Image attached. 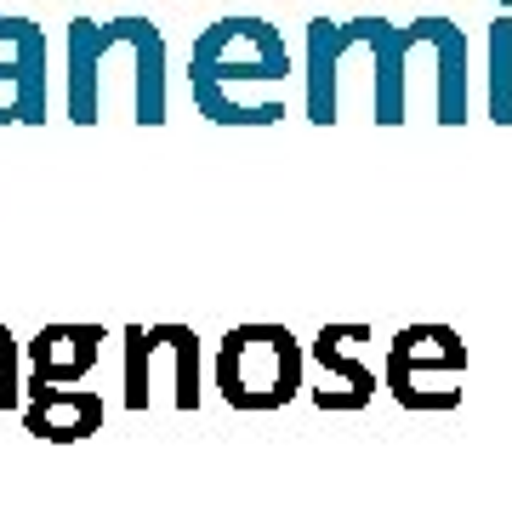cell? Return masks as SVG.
<instances>
[{
    "instance_id": "obj_1",
    "label": "cell",
    "mask_w": 512,
    "mask_h": 512,
    "mask_svg": "<svg viewBox=\"0 0 512 512\" xmlns=\"http://www.w3.org/2000/svg\"><path fill=\"white\" fill-rule=\"evenodd\" d=\"M285 74H291L285 35L262 18L211 23L188 57V86H194V103L211 126H274V120H285L279 97H262V103L239 97V86H274Z\"/></svg>"
},
{
    "instance_id": "obj_2",
    "label": "cell",
    "mask_w": 512,
    "mask_h": 512,
    "mask_svg": "<svg viewBox=\"0 0 512 512\" xmlns=\"http://www.w3.org/2000/svg\"><path fill=\"white\" fill-rule=\"evenodd\" d=\"M217 387L234 410H279L302 387V342L285 325H234L217 353Z\"/></svg>"
},
{
    "instance_id": "obj_3",
    "label": "cell",
    "mask_w": 512,
    "mask_h": 512,
    "mask_svg": "<svg viewBox=\"0 0 512 512\" xmlns=\"http://www.w3.org/2000/svg\"><path fill=\"white\" fill-rule=\"evenodd\" d=\"M461 370H467V348L450 325H410L387 348V387L410 410H450L461 399Z\"/></svg>"
},
{
    "instance_id": "obj_4",
    "label": "cell",
    "mask_w": 512,
    "mask_h": 512,
    "mask_svg": "<svg viewBox=\"0 0 512 512\" xmlns=\"http://www.w3.org/2000/svg\"><path fill=\"white\" fill-rule=\"evenodd\" d=\"M0 40L12 57H0V126H40L46 120V35L29 18H0Z\"/></svg>"
},
{
    "instance_id": "obj_5",
    "label": "cell",
    "mask_w": 512,
    "mask_h": 512,
    "mask_svg": "<svg viewBox=\"0 0 512 512\" xmlns=\"http://www.w3.org/2000/svg\"><path fill=\"white\" fill-rule=\"evenodd\" d=\"M359 46L376 57V126H399L404 120V63L421 46V18L393 29L382 18H359Z\"/></svg>"
},
{
    "instance_id": "obj_6",
    "label": "cell",
    "mask_w": 512,
    "mask_h": 512,
    "mask_svg": "<svg viewBox=\"0 0 512 512\" xmlns=\"http://www.w3.org/2000/svg\"><path fill=\"white\" fill-rule=\"evenodd\" d=\"M348 52H359V18L308 23V120L313 126H336V80H342V57Z\"/></svg>"
},
{
    "instance_id": "obj_7",
    "label": "cell",
    "mask_w": 512,
    "mask_h": 512,
    "mask_svg": "<svg viewBox=\"0 0 512 512\" xmlns=\"http://www.w3.org/2000/svg\"><path fill=\"white\" fill-rule=\"evenodd\" d=\"M103 353V325H46L29 342V387H74Z\"/></svg>"
},
{
    "instance_id": "obj_8",
    "label": "cell",
    "mask_w": 512,
    "mask_h": 512,
    "mask_svg": "<svg viewBox=\"0 0 512 512\" xmlns=\"http://www.w3.org/2000/svg\"><path fill=\"white\" fill-rule=\"evenodd\" d=\"M421 46L433 52V120L467 126V35L450 18H421Z\"/></svg>"
},
{
    "instance_id": "obj_9",
    "label": "cell",
    "mask_w": 512,
    "mask_h": 512,
    "mask_svg": "<svg viewBox=\"0 0 512 512\" xmlns=\"http://www.w3.org/2000/svg\"><path fill=\"white\" fill-rule=\"evenodd\" d=\"M23 421H29V433L40 439H86L103 427V399L86 393V387H29V404H23Z\"/></svg>"
},
{
    "instance_id": "obj_10",
    "label": "cell",
    "mask_w": 512,
    "mask_h": 512,
    "mask_svg": "<svg viewBox=\"0 0 512 512\" xmlns=\"http://www.w3.org/2000/svg\"><path fill=\"white\" fill-rule=\"evenodd\" d=\"M103 23L74 18L69 23V120L74 126H97L103 109Z\"/></svg>"
},
{
    "instance_id": "obj_11",
    "label": "cell",
    "mask_w": 512,
    "mask_h": 512,
    "mask_svg": "<svg viewBox=\"0 0 512 512\" xmlns=\"http://www.w3.org/2000/svg\"><path fill=\"white\" fill-rule=\"evenodd\" d=\"M137 57V126H165V35L148 18H120Z\"/></svg>"
},
{
    "instance_id": "obj_12",
    "label": "cell",
    "mask_w": 512,
    "mask_h": 512,
    "mask_svg": "<svg viewBox=\"0 0 512 512\" xmlns=\"http://www.w3.org/2000/svg\"><path fill=\"white\" fill-rule=\"evenodd\" d=\"M359 342H370L365 325H325V330H319V342H313V359H319L330 376H342V382H348L353 404H365L370 393H376V370H365L359 359H353Z\"/></svg>"
},
{
    "instance_id": "obj_13",
    "label": "cell",
    "mask_w": 512,
    "mask_h": 512,
    "mask_svg": "<svg viewBox=\"0 0 512 512\" xmlns=\"http://www.w3.org/2000/svg\"><path fill=\"white\" fill-rule=\"evenodd\" d=\"M148 336L177 359V410H194L200 404V336L188 325H154Z\"/></svg>"
},
{
    "instance_id": "obj_14",
    "label": "cell",
    "mask_w": 512,
    "mask_h": 512,
    "mask_svg": "<svg viewBox=\"0 0 512 512\" xmlns=\"http://www.w3.org/2000/svg\"><path fill=\"white\" fill-rule=\"evenodd\" d=\"M490 120L512 126V18L490 23Z\"/></svg>"
},
{
    "instance_id": "obj_15",
    "label": "cell",
    "mask_w": 512,
    "mask_h": 512,
    "mask_svg": "<svg viewBox=\"0 0 512 512\" xmlns=\"http://www.w3.org/2000/svg\"><path fill=\"white\" fill-rule=\"evenodd\" d=\"M148 365H154V342H148L143 325L126 330V404L131 410H148Z\"/></svg>"
},
{
    "instance_id": "obj_16",
    "label": "cell",
    "mask_w": 512,
    "mask_h": 512,
    "mask_svg": "<svg viewBox=\"0 0 512 512\" xmlns=\"http://www.w3.org/2000/svg\"><path fill=\"white\" fill-rule=\"evenodd\" d=\"M0 404L12 410L18 404V348H12V330L0 325Z\"/></svg>"
}]
</instances>
